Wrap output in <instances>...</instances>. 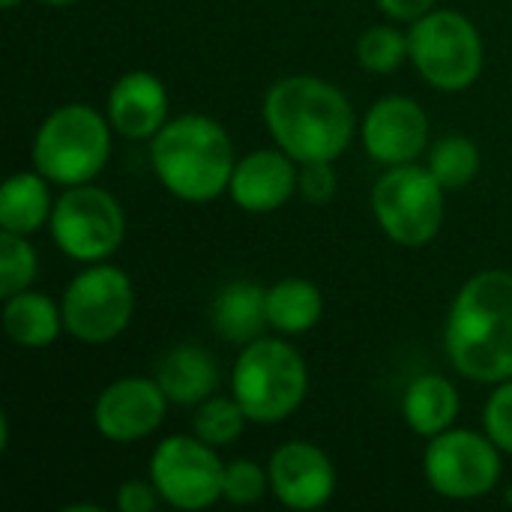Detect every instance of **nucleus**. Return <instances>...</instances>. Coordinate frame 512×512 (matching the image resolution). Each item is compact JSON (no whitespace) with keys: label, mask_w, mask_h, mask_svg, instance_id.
Instances as JSON below:
<instances>
[{"label":"nucleus","mask_w":512,"mask_h":512,"mask_svg":"<svg viewBox=\"0 0 512 512\" xmlns=\"http://www.w3.org/2000/svg\"><path fill=\"white\" fill-rule=\"evenodd\" d=\"M264 123L297 165L336 162L357 129L348 96L318 75L279 78L264 96Z\"/></svg>","instance_id":"f257e3e1"},{"label":"nucleus","mask_w":512,"mask_h":512,"mask_svg":"<svg viewBox=\"0 0 512 512\" xmlns=\"http://www.w3.org/2000/svg\"><path fill=\"white\" fill-rule=\"evenodd\" d=\"M444 348L459 375L480 384L512 378V273L483 270L456 294Z\"/></svg>","instance_id":"f03ea898"},{"label":"nucleus","mask_w":512,"mask_h":512,"mask_svg":"<svg viewBox=\"0 0 512 512\" xmlns=\"http://www.w3.org/2000/svg\"><path fill=\"white\" fill-rule=\"evenodd\" d=\"M150 165L171 195L207 204L228 192L237 156L222 123L207 114H183L150 138Z\"/></svg>","instance_id":"7ed1b4c3"},{"label":"nucleus","mask_w":512,"mask_h":512,"mask_svg":"<svg viewBox=\"0 0 512 512\" xmlns=\"http://www.w3.org/2000/svg\"><path fill=\"white\" fill-rule=\"evenodd\" d=\"M306 390L309 372L297 348L264 336L243 345L231 372V393L246 411L249 423L276 426L288 420L303 405Z\"/></svg>","instance_id":"20e7f679"},{"label":"nucleus","mask_w":512,"mask_h":512,"mask_svg":"<svg viewBox=\"0 0 512 512\" xmlns=\"http://www.w3.org/2000/svg\"><path fill=\"white\" fill-rule=\"evenodd\" d=\"M111 123L90 105L54 108L33 135L36 171L60 186L90 183L111 156Z\"/></svg>","instance_id":"39448f33"},{"label":"nucleus","mask_w":512,"mask_h":512,"mask_svg":"<svg viewBox=\"0 0 512 512\" xmlns=\"http://www.w3.org/2000/svg\"><path fill=\"white\" fill-rule=\"evenodd\" d=\"M408 57L435 90L459 93L483 72V39L462 12L432 9L411 21Z\"/></svg>","instance_id":"423d86ee"},{"label":"nucleus","mask_w":512,"mask_h":512,"mask_svg":"<svg viewBox=\"0 0 512 512\" xmlns=\"http://www.w3.org/2000/svg\"><path fill=\"white\" fill-rule=\"evenodd\" d=\"M444 186L429 165H393L372 186V213L381 231L408 249L432 243L444 222Z\"/></svg>","instance_id":"0eeeda50"},{"label":"nucleus","mask_w":512,"mask_h":512,"mask_svg":"<svg viewBox=\"0 0 512 512\" xmlns=\"http://www.w3.org/2000/svg\"><path fill=\"white\" fill-rule=\"evenodd\" d=\"M48 228L54 246L66 258L99 264L120 249L126 237V213L111 192L81 183L66 186V192L54 201Z\"/></svg>","instance_id":"6e6552de"},{"label":"nucleus","mask_w":512,"mask_h":512,"mask_svg":"<svg viewBox=\"0 0 512 512\" xmlns=\"http://www.w3.org/2000/svg\"><path fill=\"white\" fill-rule=\"evenodd\" d=\"M63 330L84 345H105L117 339L135 312V288L120 267L93 264L81 270L60 300Z\"/></svg>","instance_id":"1a4fd4ad"},{"label":"nucleus","mask_w":512,"mask_h":512,"mask_svg":"<svg viewBox=\"0 0 512 512\" xmlns=\"http://www.w3.org/2000/svg\"><path fill=\"white\" fill-rule=\"evenodd\" d=\"M501 447L471 429H447L429 438L423 474L435 495L450 501H474L489 495L501 480Z\"/></svg>","instance_id":"9d476101"},{"label":"nucleus","mask_w":512,"mask_h":512,"mask_svg":"<svg viewBox=\"0 0 512 512\" xmlns=\"http://www.w3.org/2000/svg\"><path fill=\"white\" fill-rule=\"evenodd\" d=\"M225 465L198 435L165 438L150 459V483L174 510H207L222 498Z\"/></svg>","instance_id":"9b49d317"},{"label":"nucleus","mask_w":512,"mask_h":512,"mask_svg":"<svg viewBox=\"0 0 512 512\" xmlns=\"http://www.w3.org/2000/svg\"><path fill=\"white\" fill-rule=\"evenodd\" d=\"M165 408L168 396L156 378H120L99 393L93 426L114 444H135L162 426Z\"/></svg>","instance_id":"f8f14e48"},{"label":"nucleus","mask_w":512,"mask_h":512,"mask_svg":"<svg viewBox=\"0 0 512 512\" xmlns=\"http://www.w3.org/2000/svg\"><path fill=\"white\" fill-rule=\"evenodd\" d=\"M366 153L393 168L417 162L429 147V117L408 96H384L378 99L360 126Z\"/></svg>","instance_id":"ddd939ff"},{"label":"nucleus","mask_w":512,"mask_h":512,"mask_svg":"<svg viewBox=\"0 0 512 512\" xmlns=\"http://www.w3.org/2000/svg\"><path fill=\"white\" fill-rule=\"evenodd\" d=\"M270 492L288 510H321L336 492V471L330 456L309 441L282 444L267 465Z\"/></svg>","instance_id":"4468645a"},{"label":"nucleus","mask_w":512,"mask_h":512,"mask_svg":"<svg viewBox=\"0 0 512 512\" xmlns=\"http://www.w3.org/2000/svg\"><path fill=\"white\" fill-rule=\"evenodd\" d=\"M297 162L285 150H252L237 159L228 192L246 213H273L297 192Z\"/></svg>","instance_id":"2eb2a0df"},{"label":"nucleus","mask_w":512,"mask_h":512,"mask_svg":"<svg viewBox=\"0 0 512 512\" xmlns=\"http://www.w3.org/2000/svg\"><path fill=\"white\" fill-rule=\"evenodd\" d=\"M108 123L129 141H150L168 123V90L144 69L120 75L108 90Z\"/></svg>","instance_id":"dca6fc26"},{"label":"nucleus","mask_w":512,"mask_h":512,"mask_svg":"<svg viewBox=\"0 0 512 512\" xmlns=\"http://www.w3.org/2000/svg\"><path fill=\"white\" fill-rule=\"evenodd\" d=\"M210 324L231 345H249V342L261 339L264 327H270L267 291L246 279L228 282L213 300Z\"/></svg>","instance_id":"f3484780"},{"label":"nucleus","mask_w":512,"mask_h":512,"mask_svg":"<svg viewBox=\"0 0 512 512\" xmlns=\"http://www.w3.org/2000/svg\"><path fill=\"white\" fill-rule=\"evenodd\" d=\"M156 381L171 405H201L216 396L219 366L198 345H177L168 351L156 369Z\"/></svg>","instance_id":"a211bd4d"},{"label":"nucleus","mask_w":512,"mask_h":512,"mask_svg":"<svg viewBox=\"0 0 512 512\" xmlns=\"http://www.w3.org/2000/svg\"><path fill=\"white\" fill-rule=\"evenodd\" d=\"M459 414V393L444 375H420L402 396V417L420 438H435L453 426Z\"/></svg>","instance_id":"6ab92c4d"},{"label":"nucleus","mask_w":512,"mask_h":512,"mask_svg":"<svg viewBox=\"0 0 512 512\" xmlns=\"http://www.w3.org/2000/svg\"><path fill=\"white\" fill-rule=\"evenodd\" d=\"M3 330L18 348H48L63 333V312L51 297L27 288L6 297Z\"/></svg>","instance_id":"aec40b11"},{"label":"nucleus","mask_w":512,"mask_h":512,"mask_svg":"<svg viewBox=\"0 0 512 512\" xmlns=\"http://www.w3.org/2000/svg\"><path fill=\"white\" fill-rule=\"evenodd\" d=\"M48 183L39 171H21L12 174L3 189H0V225L3 231H15V234H33L39 231L54 210Z\"/></svg>","instance_id":"412c9836"},{"label":"nucleus","mask_w":512,"mask_h":512,"mask_svg":"<svg viewBox=\"0 0 512 512\" xmlns=\"http://www.w3.org/2000/svg\"><path fill=\"white\" fill-rule=\"evenodd\" d=\"M324 315V297L309 279H282L267 288V321L276 333L303 336Z\"/></svg>","instance_id":"4be33fe9"},{"label":"nucleus","mask_w":512,"mask_h":512,"mask_svg":"<svg viewBox=\"0 0 512 512\" xmlns=\"http://www.w3.org/2000/svg\"><path fill=\"white\" fill-rule=\"evenodd\" d=\"M246 423H249V417L234 396L231 399L210 396L198 405V411L192 417V435H198L204 444L219 450V447H231L243 435Z\"/></svg>","instance_id":"5701e85b"},{"label":"nucleus","mask_w":512,"mask_h":512,"mask_svg":"<svg viewBox=\"0 0 512 512\" xmlns=\"http://www.w3.org/2000/svg\"><path fill=\"white\" fill-rule=\"evenodd\" d=\"M429 171L444 189H462L480 171V150L465 135H447L438 144H432Z\"/></svg>","instance_id":"b1692460"},{"label":"nucleus","mask_w":512,"mask_h":512,"mask_svg":"<svg viewBox=\"0 0 512 512\" xmlns=\"http://www.w3.org/2000/svg\"><path fill=\"white\" fill-rule=\"evenodd\" d=\"M408 57V36L393 24H375L357 39V63L366 72L390 75Z\"/></svg>","instance_id":"393cba45"},{"label":"nucleus","mask_w":512,"mask_h":512,"mask_svg":"<svg viewBox=\"0 0 512 512\" xmlns=\"http://www.w3.org/2000/svg\"><path fill=\"white\" fill-rule=\"evenodd\" d=\"M39 258L24 234L3 231L0 234V297H12L18 291H27L36 279Z\"/></svg>","instance_id":"a878e982"},{"label":"nucleus","mask_w":512,"mask_h":512,"mask_svg":"<svg viewBox=\"0 0 512 512\" xmlns=\"http://www.w3.org/2000/svg\"><path fill=\"white\" fill-rule=\"evenodd\" d=\"M267 489H270V474L258 462L237 459V462L225 465L222 501H228L234 507H249V504H258Z\"/></svg>","instance_id":"bb28decb"},{"label":"nucleus","mask_w":512,"mask_h":512,"mask_svg":"<svg viewBox=\"0 0 512 512\" xmlns=\"http://www.w3.org/2000/svg\"><path fill=\"white\" fill-rule=\"evenodd\" d=\"M483 426H486V435L504 453H512V378L495 384V393L489 396L486 411H483Z\"/></svg>","instance_id":"cd10ccee"},{"label":"nucleus","mask_w":512,"mask_h":512,"mask_svg":"<svg viewBox=\"0 0 512 512\" xmlns=\"http://www.w3.org/2000/svg\"><path fill=\"white\" fill-rule=\"evenodd\" d=\"M336 189H339V180H336L333 162H306V165H300L297 192L303 195V201L327 204V201H333Z\"/></svg>","instance_id":"c85d7f7f"},{"label":"nucleus","mask_w":512,"mask_h":512,"mask_svg":"<svg viewBox=\"0 0 512 512\" xmlns=\"http://www.w3.org/2000/svg\"><path fill=\"white\" fill-rule=\"evenodd\" d=\"M159 492L153 483L129 480L117 489V510L120 512H153L159 507Z\"/></svg>","instance_id":"c756f323"},{"label":"nucleus","mask_w":512,"mask_h":512,"mask_svg":"<svg viewBox=\"0 0 512 512\" xmlns=\"http://www.w3.org/2000/svg\"><path fill=\"white\" fill-rule=\"evenodd\" d=\"M375 3L393 21H417L426 12H432L438 0H375Z\"/></svg>","instance_id":"7c9ffc66"},{"label":"nucleus","mask_w":512,"mask_h":512,"mask_svg":"<svg viewBox=\"0 0 512 512\" xmlns=\"http://www.w3.org/2000/svg\"><path fill=\"white\" fill-rule=\"evenodd\" d=\"M42 3H48V6H69V3H78V0H42Z\"/></svg>","instance_id":"2f4dec72"},{"label":"nucleus","mask_w":512,"mask_h":512,"mask_svg":"<svg viewBox=\"0 0 512 512\" xmlns=\"http://www.w3.org/2000/svg\"><path fill=\"white\" fill-rule=\"evenodd\" d=\"M18 3H21V0H0V6H3V9H15Z\"/></svg>","instance_id":"473e14b6"},{"label":"nucleus","mask_w":512,"mask_h":512,"mask_svg":"<svg viewBox=\"0 0 512 512\" xmlns=\"http://www.w3.org/2000/svg\"><path fill=\"white\" fill-rule=\"evenodd\" d=\"M504 501H507V504H510V507H512V486H510V489H507V492H504Z\"/></svg>","instance_id":"72a5a7b5"}]
</instances>
